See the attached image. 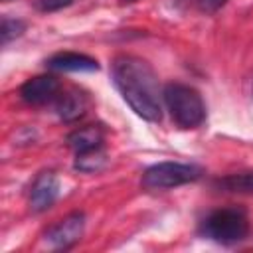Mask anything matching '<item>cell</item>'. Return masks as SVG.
<instances>
[{"mask_svg": "<svg viewBox=\"0 0 253 253\" xmlns=\"http://www.w3.org/2000/svg\"><path fill=\"white\" fill-rule=\"evenodd\" d=\"M111 75L125 103L140 119L148 123H158L162 119L158 77L146 59L121 53L111 63Z\"/></svg>", "mask_w": 253, "mask_h": 253, "instance_id": "6da1fadb", "label": "cell"}, {"mask_svg": "<svg viewBox=\"0 0 253 253\" xmlns=\"http://www.w3.org/2000/svg\"><path fill=\"white\" fill-rule=\"evenodd\" d=\"M166 109L180 128H198L206 121V103L202 95L184 83H168L162 91Z\"/></svg>", "mask_w": 253, "mask_h": 253, "instance_id": "7a4b0ae2", "label": "cell"}, {"mask_svg": "<svg viewBox=\"0 0 253 253\" xmlns=\"http://www.w3.org/2000/svg\"><path fill=\"white\" fill-rule=\"evenodd\" d=\"M200 231L211 241L231 245L245 239L249 231V219L239 208H219L206 215Z\"/></svg>", "mask_w": 253, "mask_h": 253, "instance_id": "3957f363", "label": "cell"}, {"mask_svg": "<svg viewBox=\"0 0 253 253\" xmlns=\"http://www.w3.org/2000/svg\"><path fill=\"white\" fill-rule=\"evenodd\" d=\"M204 170L196 164L184 162H158L142 172L140 184L146 190H170L200 180Z\"/></svg>", "mask_w": 253, "mask_h": 253, "instance_id": "277c9868", "label": "cell"}, {"mask_svg": "<svg viewBox=\"0 0 253 253\" xmlns=\"http://www.w3.org/2000/svg\"><path fill=\"white\" fill-rule=\"evenodd\" d=\"M85 223H87V219H85L83 211H71L45 231V243L51 249H63L65 251V249L73 247L83 237Z\"/></svg>", "mask_w": 253, "mask_h": 253, "instance_id": "5b68a950", "label": "cell"}, {"mask_svg": "<svg viewBox=\"0 0 253 253\" xmlns=\"http://www.w3.org/2000/svg\"><path fill=\"white\" fill-rule=\"evenodd\" d=\"M59 81L53 75H36L22 83L20 97L28 105H43L59 97Z\"/></svg>", "mask_w": 253, "mask_h": 253, "instance_id": "8992f818", "label": "cell"}, {"mask_svg": "<svg viewBox=\"0 0 253 253\" xmlns=\"http://www.w3.org/2000/svg\"><path fill=\"white\" fill-rule=\"evenodd\" d=\"M59 194V180L53 172H42L32 184L30 190V208L34 211H45L53 206Z\"/></svg>", "mask_w": 253, "mask_h": 253, "instance_id": "52a82bcc", "label": "cell"}, {"mask_svg": "<svg viewBox=\"0 0 253 253\" xmlns=\"http://www.w3.org/2000/svg\"><path fill=\"white\" fill-rule=\"evenodd\" d=\"M45 65L53 71H97L99 69L97 59L77 51H59L51 55L45 61Z\"/></svg>", "mask_w": 253, "mask_h": 253, "instance_id": "ba28073f", "label": "cell"}, {"mask_svg": "<svg viewBox=\"0 0 253 253\" xmlns=\"http://www.w3.org/2000/svg\"><path fill=\"white\" fill-rule=\"evenodd\" d=\"M87 97L81 93V91H65V93H59V97L55 99V111L59 115L61 121L65 123H75L79 121L85 113H87Z\"/></svg>", "mask_w": 253, "mask_h": 253, "instance_id": "9c48e42d", "label": "cell"}, {"mask_svg": "<svg viewBox=\"0 0 253 253\" xmlns=\"http://www.w3.org/2000/svg\"><path fill=\"white\" fill-rule=\"evenodd\" d=\"M103 140H105V132L99 125H87V126H81V128H75L67 136V144L75 150V154L101 148Z\"/></svg>", "mask_w": 253, "mask_h": 253, "instance_id": "30bf717a", "label": "cell"}, {"mask_svg": "<svg viewBox=\"0 0 253 253\" xmlns=\"http://www.w3.org/2000/svg\"><path fill=\"white\" fill-rule=\"evenodd\" d=\"M105 166H107V154L103 152V148L79 152V154L75 156V170H79V172L95 174V172L103 170Z\"/></svg>", "mask_w": 253, "mask_h": 253, "instance_id": "8fae6325", "label": "cell"}, {"mask_svg": "<svg viewBox=\"0 0 253 253\" xmlns=\"http://www.w3.org/2000/svg\"><path fill=\"white\" fill-rule=\"evenodd\" d=\"M217 186L227 192H253V172L231 174L217 180Z\"/></svg>", "mask_w": 253, "mask_h": 253, "instance_id": "7c38bea8", "label": "cell"}, {"mask_svg": "<svg viewBox=\"0 0 253 253\" xmlns=\"http://www.w3.org/2000/svg\"><path fill=\"white\" fill-rule=\"evenodd\" d=\"M26 32V24L18 18H8L4 16L2 18V24H0V40H2V45L10 43L12 40L20 38L22 34Z\"/></svg>", "mask_w": 253, "mask_h": 253, "instance_id": "4fadbf2b", "label": "cell"}, {"mask_svg": "<svg viewBox=\"0 0 253 253\" xmlns=\"http://www.w3.org/2000/svg\"><path fill=\"white\" fill-rule=\"evenodd\" d=\"M73 4V0H34V8L40 12H57Z\"/></svg>", "mask_w": 253, "mask_h": 253, "instance_id": "5bb4252c", "label": "cell"}, {"mask_svg": "<svg viewBox=\"0 0 253 253\" xmlns=\"http://www.w3.org/2000/svg\"><path fill=\"white\" fill-rule=\"evenodd\" d=\"M227 0H198V4H200V8L204 10V12H208V14H213V12H217L223 4H225Z\"/></svg>", "mask_w": 253, "mask_h": 253, "instance_id": "9a60e30c", "label": "cell"}, {"mask_svg": "<svg viewBox=\"0 0 253 253\" xmlns=\"http://www.w3.org/2000/svg\"><path fill=\"white\" fill-rule=\"evenodd\" d=\"M123 4H132V2H136V0H121Z\"/></svg>", "mask_w": 253, "mask_h": 253, "instance_id": "2e32d148", "label": "cell"}, {"mask_svg": "<svg viewBox=\"0 0 253 253\" xmlns=\"http://www.w3.org/2000/svg\"><path fill=\"white\" fill-rule=\"evenodd\" d=\"M251 97H253V85H251Z\"/></svg>", "mask_w": 253, "mask_h": 253, "instance_id": "e0dca14e", "label": "cell"}, {"mask_svg": "<svg viewBox=\"0 0 253 253\" xmlns=\"http://www.w3.org/2000/svg\"><path fill=\"white\" fill-rule=\"evenodd\" d=\"M2 2H10V0H2Z\"/></svg>", "mask_w": 253, "mask_h": 253, "instance_id": "ac0fdd59", "label": "cell"}]
</instances>
